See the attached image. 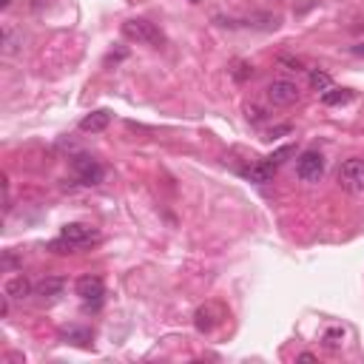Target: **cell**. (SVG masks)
Masks as SVG:
<instances>
[{"instance_id":"1","label":"cell","mask_w":364,"mask_h":364,"mask_svg":"<svg viewBox=\"0 0 364 364\" xmlns=\"http://www.w3.org/2000/svg\"><path fill=\"white\" fill-rule=\"evenodd\" d=\"M123 37L131 40V43H140V46H151V48H160L165 43V35L154 26L151 20H142V17H134V20L123 23Z\"/></svg>"},{"instance_id":"19","label":"cell","mask_w":364,"mask_h":364,"mask_svg":"<svg viewBox=\"0 0 364 364\" xmlns=\"http://www.w3.org/2000/svg\"><path fill=\"white\" fill-rule=\"evenodd\" d=\"M350 52H353V55H358V57H364V43H356V46L350 48Z\"/></svg>"},{"instance_id":"15","label":"cell","mask_w":364,"mask_h":364,"mask_svg":"<svg viewBox=\"0 0 364 364\" xmlns=\"http://www.w3.org/2000/svg\"><path fill=\"white\" fill-rule=\"evenodd\" d=\"M63 338H66V342H75V345H88L91 342V330H86V327H71V330L63 333Z\"/></svg>"},{"instance_id":"6","label":"cell","mask_w":364,"mask_h":364,"mask_svg":"<svg viewBox=\"0 0 364 364\" xmlns=\"http://www.w3.org/2000/svg\"><path fill=\"white\" fill-rule=\"evenodd\" d=\"M77 296L88 305V307H97L106 296V287H103V279L100 276H80L77 279Z\"/></svg>"},{"instance_id":"11","label":"cell","mask_w":364,"mask_h":364,"mask_svg":"<svg viewBox=\"0 0 364 364\" xmlns=\"http://www.w3.org/2000/svg\"><path fill=\"white\" fill-rule=\"evenodd\" d=\"M63 287H66V282H63V279L48 276V279H43V282H37V285H35V294H37V296H43V299H55V296H60V294H63Z\"/></svg>"},{"instance_id":"9","label":"cell","mask_w":364,"mask_h":364,"mask_svg":"<svg viewBox=\"0 0 364 364\" xmlns=\"http://www.w3.org/2000/svg\"><path fill=\"white\" fill-rule=\"evenodd\" d=\"M108 123H111V114H108L106 108H100V111H94V114H88V117H83V119H80V131L100 134V131H106V128H108Z\"/></svg>"},{"instance_id":"12","label":"cell","mask_w":364,"mask_h":364,"mask_svg":"<svg viewBox=\"0 0 364 364\" xmlns=\"http://www.w3.org/2000/svg\"><path fill=\"white\" fill-rule=\"evenodd\" d=\"M216 316H220V310H216L213 305H205V307H200V310H197V316H193V325H197V330L208 333V330H213V325H216V322H220Z\"/></svg>"},{"instance_id":"13","label":"cell","mask_w":364,"mask_h":364,"mask_svg":"<svg viewBox=\"0 0 364 364\" xmlns=\"http://www.w3.org/2000/svg\"><path fill=\"white\" fill-rule=\"evenodd\" d=\"M322 100H325V106H342V103L353 100V91H347V88H327L322 94Z\"/></svg>"},{"instance_id":"3","label":"cell","mask_w":364,"mask_h":364,"mask_svg":"<svg viewBox=\"0 0 364 364\" xmlns=\"http://www.w3.org/2000/svg\"><path fill=\"white\" fill-rule=\"evenodd\" d=\"M296 177L305 182H319L325 177V157L319 151H302L296 160Z\"/></svg>"},{"instance_id":"2","label":"cell","mask_w":364,"mask_h":364,"mask_svg":"<svg viewBox=\"0 0 364 364\" xmlns=\"http://www.w3.org/2000/svg\"><path fill=\"white\" fill-rule=\"evenodd\" d=\"M338 182L353 193H364V160L361 157L345 160L342 168H338Z\"/></svg>"},{"instance_id":"5","label":"cell","mask_w":364,"mask_h":364,"mask_svg":"<svg viewBox=\"0 0 364 364\" xmlns=\"http://www.w3.org/2000/svg\"><path fill=\"white\" fill-rule=\"evenodd\" d=\"M268 100L274 103V106H294L296 100H299V86L296 83H290V80H274V83H268Z\"/></svg>"},{"instance_id":"8","label":"cell","mask_w":364,"mask_h":364,"mask_svg":"<svg viewBox=\"0 0 364 364\" xmlns=\"http://www.w3.org/2000/svg\"><path fill=\"white\" fill-rule=\"evenodd\" d=\"M32 290H35V285H32L26 276H23V274H17V276H12V279L6 282L3 294H6L9 299H29Z\"/></svg>"},{"instance_id":"21","label":"cell","mask_w":364,"mask_h":364,"mask_svg":"<svg viewBox=\"0 0 364 364\" xmlns=\"http://www.w3.org/2000/svg\"><path fill=\"white\" fill-rule=\"evenodd\" d=\"M193 3H197V0H193Z\"/></svg>"},{"instance_id":"17","label":"cell","mask_w":364,"mask_h":364,"mask_svg":"<svg viewBox=\"0 0 364 364\" xmlns=\"http://www.w3.org/2000/svg\"><path fill=\"white\" fill-rule=\"evenodd\" d=\"M290 154H294V145H285V149H279L276 154H271V157H268V162L276 168V165H279V162H285V157H290Z\"/></svg>"},{"instance_id":"18","label":"cell","mask_w":364,"mask_h":364,"mask_svg":"<svg viewBox=\"0 0 364 364\" xmlns=\"http://www.w3.org/2000/svg\"><path fill=\"white\" fill-rule=\"evenodd\" d=\"M245 111H248V119H253V123H259V119H265V111H262V108H256V106H248Z\"/></svg>"},{"instance_id":"7","label":"cell","mask_w":364,"mask_h":364,"mask_svg":"<svg viewBox=\"0 0 364 364\" xmlns=\"http://www.w3.org/2000/svg\"><path fill=\"white\" fill-rule=\"evenodd\" d=\"M100 236L91 225H86V222H68V225H63V231H60V239H66V242H71L75 248H83V245H91V242Z\"/></svg>"},{"instance_id":"14","label":"cell","mask_w":364,"mask_h":364,"mask_svg":"<svg viewBox=\"0 0 364 364\" xmlns=\"http://www.w3.org/2000/svg\"><path fill=\"white\" fill-rule=\"evenodd\" d=\"M20 43L23 40H17V32L15 29H3V55L6 57H12V55L20 52Z\"/></svg>"},{"instance_id":"16","label":"cell","mask_w":364,"mask_h":364,"mask_svg":"<svg viewBox=\"0 0 364 364\" xmlns=\"http://www.w3.org/2000/svg\"><path fill=\"white\" fill-rule=\"evenodd\" d=\"M310 86L325 94L327 88H333V80H330L327 71H310Z\"/></svg>"},{"instance_id":"4","label":"cell","mask_w":364,"mask_h":364,"mask_svg":"<svg viewBox=\"0 0 364 364\" xmlns=\"http://www.w3.org/2000/svg\"><path fill=\"white\" fill-rule=\"evenodd\" d=\"M71 168H75V174H77V180L83 185H100L103 177H106L103 165L97 162L94 157H88V154H77L75 160H71Z\"/></svg>"},{"instance_id":"20","label":"cell","mask_w":364,"mask_h":364,"mask_svg":"<svg viewBox=\"0 0 364 364\" xmlns=\"http://www.w3.org/2000/svg\"><path fill=\"white\" fill-rule=\"evenodd\" d=\"M9 3H12V0H0V6H3V9H6V6H9Z\"/></svg>"},{"instance_id":"10","label":"cell","mask_w":364,"mask_h":364,"mask_svg":"<svg viewBox=\"0 0 364 364\" xmlns=\"http://www.w3.org/2000/svg\"><path fill=\"white\" fill-rule=\"evenodd\" d=\"M274 171H276V168H274L271 162H259V165L245 168V171H242V177H248V180L256 182V185H265V182L274 180Z\"/></svg>"}]
</instances>
